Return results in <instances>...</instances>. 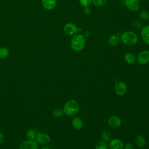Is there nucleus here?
<instances>
[{"mask_svg": "<svg viewBox=\"0 0 149 149\" xmlns=\"http://www.w3.org/2000/svg\"><path fill=\"white\" fill-rule=\"evenodd\" d=\"M38 143L34 140H27L23 142L20 146V149H38Z\"/></svg>", "mask_w": 149, "mask_h": 149, "instance_id": "nucleus-9", "label": "nucleus"}, {"mask_svg": "<svg viewBox=\"0 0 149 149\" xmlns=\"http://www.w3.org/2000/svg\"><path fill=\"white\" fill-rule=\"evenodd\" d=\"M63 111L64 113L67 116H74L79 111V105L78 102L74 100H69L65 104Z\"/></svg>", "mask_w": 149, "mask_h": 149, "instance_id": "nucleus-3", "label": "nucleus"}, {"mask_svg": "<svg viewBox=\"0 0 149 149\" xmlns=\"http://www.w3.org/2000/svg\"><path fill=\"white\" fill-rule=\"evenodd\" d=\"M135 143L138 147L142 148L145 146L146 144V141L143 136L139 135L135 138Z\"/></svg>", "mask_w": 149, "mask_h": 149, "instance_id": "nucleus-17", "label": "nucleus"}, {"mask_svg": "<svg viewBox=\"0 0 149 149\" xmlns=\"http://www.w3.org/2000/svg\"><path fill=\"white\" fill-rule=\"evenodd\" d=\"M41 149H51L49 147H48V146H43L42 148H41Z\"/></svg>", "mask_w": 149, "mask_h": 149, "instance_id": "nucleus-29", "label": "nucleus"}, {"mask_svg": "<svg viewBox=\"0 0 149 149\" xmlns=\"http://www.w3.org/2000/svg\"><path fill=\"white\" fill-rule=\"evenodd\" d=\"M140 34L143 41L149 45V25L145 26L141 29Z\"/></svg>", "mask_w": 149, "mask_h": 149, "instance_id": "nucleus-12", "label": "nucleus"}, {"mask_svg": "<svg viewBox=\"0 0 149 149\" xmlns=\"http://www.w3.org/2000/svg\"><path fill=\"white\" fill-rule=\"evenodd\" d=\"M80 5L83 6L85 7H89L91 3L93 2V0H79Z\"/></svg>", "mask_w": 149, "mask_h": 149, "instance_id": "nucleus-24", "label": "nucleus"}, {"mask_svg": "<svg viewBox=\"0 0 149 149\" xmlns=\"http://www.w3.org/2000/svg\"><path fill=\"white\" fill-rule=\"evenodd\" d=\"M139 17L143 20H149V12L146 10H141L139 14Z\"/></svg>", "mask_w": 149, "mask_h": 149, "instance_id": "nucleus-21", "label": "nucleus"}, {"mask_svg": "<svg viewBox=\"0 0 149 149\" xmlns=\"http://www.w3.org/2000/svg\"><path fill=\"white\" fill-rule=\"evenodd\" d=\"M102 138V139L105 141H110L112 139V135L111 134L108 132V131H104L101 134Z\"/></svg>", "mask_w": 149, "mask_h": 149, "instance_id": "nucleus-22", "label": "nucleus"}, {"mask_svg": "<svg viewBox=\"0 0 149 149\" xmlns=\"http://www.w3.org/2000/svg\"><path fill=\"white\" fill-rule=\"evenodd\" d=\"M63 31L68 36H73L76 34L79 30L77 27L73 23H68L63 27Z\"/></svg>", "mask_w": 149, "mask_h": 149, "instance_id": "nucleus-4", "label": "nucleus"}, {"mask_svg": "<svg viewBox=\"0 0 149 149\" xmlns=\"http://www.w3.org/2000/svg\"><path fill=\"white\" fill-rule=\"evenodd\" d=\"M109 147L110 149H123V143L120 140L115 139L110 141Z\"/></svg>", "mask_w": 149, "mask_h": 149, "instance_id": "nucleus-11", "label": "nucleus"}, {"mask_svg": "<svg viewBox=\"0 0 149 149\" xmlns=\"http://www.w3.org/2000/svg\"><path fill=\"white\" fill-rule=\"evenodd\" d=\"M124 59L126 62L129 65H133L136 62V58L135 55L130 52H127L125 54Z\"/></svg>", "mask_w": 149, "mask_h": 149, "instance_id": "nucleus-16", "label": "nucleus"}, {"mask_svg": "<svg viewBox=\"0 0 149 149\" xmlns=\"http://www.w3.org/2000/svg\"><path fill=\"white\" fill-rule=\"evenodd\" d=\"M36 142L40 145H45L49 143L51 138L49 136L45 133H38L36 137Z\"/></svg>", "mask_w": 149, "mask_h": 149, "instance_id": "nucleus-6", "label": "nucleus"}, {"mask_svg": "<svg viewBox=\"0 0 149 149\" xmlns=\"http://www.w3.org/2000/svg\"><path fill=\"white\" fill-rule=\"evenodd\" d=\"M95 149H108V145L105 141H100L97 144Z\"/></svg>", "mask_w": 149, "mask_h": 149, "instance_id": "nucleus-23", "label": "nucleus"}, {"mask_svg": "<svg viewBox=\"0 0 149 149\" xmlns=\"http://www.w3.org/2000/svg\"><path fill=\"white\" fill-rule=\"evenodd\" d=\"M63 113H64L62 109L57 108L54 109L52 111V116L55 118H59L63 116Z\"/></svg>", "mask_w": 149, "mask_h": 149, "instance_id": "nucleus-20", "label": "nucleus"}, {"mask_svg": "<svg viewBox=\"0 0 149 149\" xmlns=\"http://www.w3.org/2000/svg\"><path fill=\"white\" fill-rule=\"evenodd\" d=\"M125 149H134V146L132 143H127L125 146Z\"/></svg>", "mask_w": 149, "mask_h": 149, "instance_id": "nucleus-26", "label": "nucleus"}, {"mask_svg": "<svg viewBox=\"0 0 149 149\" xmlns=\"http://www.w3.org/2000/svg\"><path fill=\"white\" fill-rule=\"evenodd\" d=\"M108 122L109 125L113 128L118 127L121 125V120H120V118L117 116H111L108 119Z\"/></svg>", "mask_w": 149, "mask_h": 149, "instance_id": "nucleus-10", "label": "nucleus"}, {"mask_svg": "<svg viewBox=\"0 0 149 149\" xmlns=\"http://www.w3.org/2000/svg\"><path fill=\"white\" fill-rule=\"evenodd\" d=\"M26 136L28 140H34L36 137L37 133L35 130L30 129L26 132Z\"/></svg>", "mask_w": 149, "mask_h": 149, "instance_id": "nucleus-19", "label": "nucleus"}, {"mask_svg": "<svg viewBox=\"0 0 149 149\" xmlns=\"http://www.w3.org/2000/svg\"><path fill=\"white\" fill-rule=\"evenodd\" d=\"M108 0H93V3L97 6H102L104 5Z\"/></svg>", "mask_w": 149, "mask_h": 149, "instance_id": "nucleus-25", "label": "nucleus"}, {"mask_svg": "<svg viewBox=\"0 0 149 149\" xmlns=\"http://www.w3.org/2000/svg\"><path fill=\"white\" fill-rule=\"evenodd\" d=\"M122 42L127 46H133L137 44L138 37L137 34L132 31H124L120 37Z\"/></svg>", "mask_w": 149, "mask_h": 149, "instance_id": "nucleus-2", "label": "nucleus"}, {"mask_svg": "<svg viewBox=\"0 0 149 149\" xmlns=\"http://www.w3.org/2000/svg\"><path fill=\"white\" fill-rule=\"evenodd\" d=\"M72 125L73 127L76 130H80L83 125L81 119L79 117H75L73 119L72 122Z\"/></svg>", "mask_w": 149, "mask_h": 149, "instance_id": "nucleus-14", "label": "nucleus"}, {"mask_svg": "<svg viewBox=\"0 0 149 149\" xmlns=\"http://www.w3.org/2000/svg\"><path fill=\"white\" fill-rule=\"evenodd\" d=\"M115 91L117 95L123 96L127 91V86L123 81H118L115 85Z\"/></svg>", "mask_w": 149, "mask_h": 149, "instance_id": "nucleus-8", "label": "nucleus"}, {"mask_svg": "<svg viewBox=\"0 0 149 149\" xmlns=\"http://www.w3.org/2000/svg\"><path fill=\"white\" fill-rule=\"evenodd\" d=\"M71 48L76 52L83 50L86 45V38L81 34H76L73 36L70 41Z\"/></svg>", "mask_w": 149, "mask_h": 149, "instance_id": "nucleus-1", "label": "nucleus"}, {"mask_svg": "<svg viewBox=\"0 0 149 149\" xmlns=\"http://www.w3.org/2000/svg\"><path fill=\"white\" fill-rule=\"evenodd\" d=\"M127 8L132 12L137 11L140 6L139 0H124Z\"/></svg>", "mask_w": 149, "mask_h": 149, "instance_id": "nucleus-5", "label": "nucleus"}, {"mask_svg": "<svg viewBox=\"0 0 149 149\" xmlns=\"http://www.w3.org/2000/svg\"><path fill=\"white\" fill-rule=\"evenodd\" d=\"M4 141V137L3 134L0 132V144H2Z\"/></svg>", "mask_w": 149, "mask_h": 149, "instance_id": "nucleus-28", "label": "nucleus"}, {"mask_svg": "<svg viewBox=\"0 0 149 149\" xmlns=\"http://www.w3.org/2000/svg\"><path fill=\"white\" fill-rule=\"evenodd\" d=\"M41 3L43 8L47 10H50L55 8L56 5V0H41Z\"/></svg>", "mask_w": 149, "mask_h": 149, "instance_id": "nucleus-13", "label": "nucleus"}, {"mask_svg": "<svg viewBox=\"0 0 149 149\" xmlns=\"http://www.w3.org/2000/svg\"><path fill=\"white\" fill-rule=\"evenodd\" d=\"M120 37L119 36V35L118 34H112L111 35L109 38H108V44L109 45L112 46V47H114L117 45L120 41Z\"/></svg>", "mask_w": 149, "mask_h": 149, "instance_id": "nucleus-15", "label": "nucleus"}, {"mask_svg": "<svg viewBox=\"0 0 149 149\" xmlns=\"http://www.w3.org/2000/svg\"><path fill=\"white\" fill-rule=\"evenodd\" d=\"M9 54V49L6 47L0 48V59H5L8 56Z\"/></svg>", "mask_w": 149, "mask_h": 149, "instance_id": "nucleus-18", "label": "nucleus"}, {"mask_svg": "<svg viewBox=\"0 0 149 149\" xmlns=\"http://www.w3.org/2000/svg\"><path fill=\"white\" fill-rule=\"evenodd\" d=\"M84 12L86 15H89L91 12V10L89 7H85L84 9Z\"/></svg>", "mask_w": 149, "mask_h": 149, "instance_id": "nucleus-27", "label": "nucleus"}, {"mask_svg": "<svg viewBox=\"0 0 149 149\" xmlns=\"http://www.w3.org/2000/svg\"><path fill=\"white\" fill-rule=\"evenodd\" d=\"M137 62L140 65H146L149 62V51L143 50L137 55L136 59Z\"/></svg>", "mask_w": 149, "mask_h": 149, "instance_id": "nucleus-7", "label": "nucleus"}]
</instances>
